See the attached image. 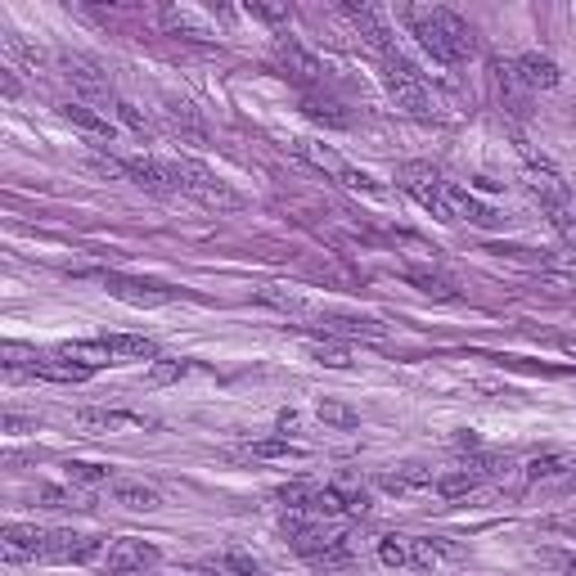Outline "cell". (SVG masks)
<instances>
[{"instance_id": "1", "label": "cell", "mask_w": 576, "mask_h": 576, "mask_svg": "<svg viewBox=\"0 0 576 576\" xmlns=\"http://www.w3.org/2000/svg\"><path fill=\"white\" fill-rule=\"evenodd\" d=\"M405 23L414 27L423 50L441 63H459L477 54V32L446 5H405Z\"/></svg>"}, {"instance_id": "2", "label": "cell", "mask_w": 576, "mask_h": 576, "mask_svg": "<svg viewBox=\"0 0 576 576\" xmlns=\"http://www.w3.org/2000/svg\"><path fill=\"white\" fill-rule=\"evenodd\" d=\"M171 176H176L180 194L198 198V203L212 207V212H239V207H243L239 189H230L212 167H203L198 158H171Z\"/></svg>"}, {"instance_id": "3", "label": "cell", "mask_w": 576, "mask_h": 576, "mask_svg": "<svg viewBox=\"0 0 576 576\" xmlns=\"http://www.w3.org/2000/svg\"><path fill=\"white\" fill-rule=\"evenodd\" d=\"M383 81H387V90H392L396 108H405V113H414V117H437V99H432V90L423 86V77L396 50L383 59Z\"/></svg>"}, {"instance_id": "4", "label": "cell", "mask_w": 576, "mask_h": 576, "mask_svg": "<svg viewBox=\"0 0 576 576\" xmlns=\"http://www.w3.org/2000/svg\"><path fill=\"white\" fill-rule=\"evenodd\" d=\"M378 558L387 567H410V572H432V567L446 558V540L432 536H405V531H392V536L378 540Z\"/></svg>"}, {"instance_id": "5", "label": "cell", "mask_w": 576, "mask_h": 576, "mask_svg": "<svg viewBox=\"0 0 576 576\" xmlns=\"http://www.w3.org/2000/svg\"><path fill=\"white\" fill-rule=\"evenodd\" d=\"M302 153H306V162H311V167H320L324 176L329 180H338L342 189H356V194H383V185H378L374 176H369V171H356L351 167L347 158H342L338 149H333V144H324V140H311V144H302Z\"/></svg>"}, {"instance_id": "6", "label": "cell", "mask_w": 576, "mask_h": 576, "mask_svg": "<svg viewBox=\"0 0 576 576\" xmlns=\"http://www.w3.org/2000/svg\"><path fill=\"white\" fill-rule=\"evenodd\" d=\"M432 216H441V221H468V225H500V212H495V207H486L477 194L450 185V180H441Z\"/></svg>"}, {"instance_id": "7", "label": "cell", "mask_w": 576, "mask_h": 576, "mask_svg": "<svg viewBox=\"0 0 576 576\" xmlns=\"http://www.w3.org/2000/svg\"><path fill=\"white\" fill-rule=\"evenodd\" d=\"M104 540L108 536H95V531H68V527H59V531H50L45 536V554H41V563H90V558H99L104 554Z\"/></svg>"}, {"instance_id": "8", "label": "cell", "mask_w": 576, "mask_h": 576, "mask_svg": "<svg viewBox=\"0 0 576 576\" xmlns=\"http://www.w3.org/2000/svg\"><path fill=\"white\" fill-rule=\"evenodd\" d=\"M158 563H162V549H158V545H149V540H135V536L113 540V549H108V572H113V576L153 572Z\"/></svg>"}, {"instance_id": "9", "label": "cell", "mask_w": 576, "mask_h": 576, "mask_svg": "<svg viewBox=\"0 0 576 576\" xmlns=\"http://www.w3.org/2000/svg\"><path fill=\"white\" fill-rule=\"evenodd\" d=\"M45 536L50 531L32 527V522H9L0 531V554H5V563H36L45 554Z\"/></svg>"}, {"instance_id": "10", "label": "cell", "mask_w": 576, "mask_h": 576, "mask_svg": "<svg viewBox=\"0 0 576 576\" xmlns=\"http://www.w3.org/2000/svg\"><path fill=\"white\" fill-rule=\"evenodd\" d=\"M27 374L54 378V383H86L95 369L72 360V356H63V351H27Z\"/></svg>"}, {"instance_id": "11", "label": "cell", "mask_w": 576, "mask_h": 576, "mask_svg": "<svg viewBox=\"0 0 576 576\" xmlns=\"http://www.w3.org/2000/svg\"><path fill=\"white\" fill-rule=\"evenodd\" d=\"M104 288L113 297H122V302H131V306H158V302H171V297H176L171 284H158V279H131V275H104Z\"/></svg>"}, {"instance_id": "12", "label": "cell", "mask_w": 576, "mask_h": 576, "mask_svg": "<svg viewBox=\"0 0 576 576\" xmlns=\"http://www.w3.org/2000/svg\"><path fill=\"white\" fill-rule=\"evenodd\" d=\"M513 77H518V90H554L563 81V72H558V63L549 54H518Z\"/></svg>"}, {"instance_id": "13", "label": "cell", "mask_w": 576, "mask_h": 576, "mask_svg": "<svg viewBox=\"0 0 576 576\" xmlns=\"http://www.w3.org/2000/svg\"><path fill=\"white\" fill-rule=\"evenodd\" d=\"M126 176H131L140 189L158 194V198L180 194V189H176V176H171V162H158V158H126Z\"/></svg>"}, {"instance_id": "14", "label": "cell", "mask_w": 576, "mask_h": 576, "mask_svg": "<svg viewBox=\"0 0 576 576\" xmlns=\"http://www.w3.org/2000/svg\"><path fill=\"white\" fill-rule=\"evenodd\" d=\"M275 54H279V68H284V77H293L297 86L311 90L315 81H320V72H324V68H320V59H315L311 50H302L297 41H288V36H284V41L275 45Z\"/></svg>"}, {"instance_id": "15", "label": "cell", "mask_w": 576, "mask_h": 576, "mask_svg": "<svg viewBox=\"0 0 576 576\" xmlns=\"http://www.w3.org/2000/svg\"><path fill=\"white\" fill-rule=\"evenodd\" d=\"M522 180H527V189L540 198V203L549 207V212H563V203H567V185L558 180V171H554V167H545V162L531 158V162H527V171H522Z\"/></svg>"}, {"instance_id": "16", "label": "cell", "mask_w": 576, "mask_h": 576, "mask_svg": "<svg viewBox=\"0 0 576 576\" xmlns=\"http://www.w3.org/2000/svg\"><path fill=\"white\" fill-rule=\"evenodd\" d=\"M77 423H81V428H90V432H122V428L153 432V428H158V419H149V414H131V410H81Z\"/></svg>"}, {"instance_id": "17", "label": "cell", "mask_w": 576, "mask_h": 576, "mask_svg": "<svg viewBox=\"0 0 576 576\" xmlns=\"http://www.w3.org/2000/svg\"><path fill=\"white\" fill-rule=\"evenodd\" d=\"M59 113L68 117L72 126H77L81 135H86V140H95V144H113V122H108V117H99L95 108H86V104H77V99H68V104H59Z\"/></svg>"}, {"instance_id": "18", "label": "cell", "mask_w": 576, "mask_h": 576, "mask_svg": "<svg viewBox=\"0 0 576 576\" xmlns=\"http://www.w3.org/2000/svg\"><path fill=\"white\" fill-rule=\"evenodd\" d=\"M162 122H167L171 135H180V140H189V144H203L207 140V126L198 122V113L189 104H180V99H167V108H162Z\"/></svg>"}, {"instance_id": "19", "label": "cell", "mask_w": 576, "mask_h": 576, "mask_svg": "<svg viewBox=\"0 0 576 576\" xmlns=\"http://www.w3.org/2000/svg\"><path fill=\"white\" fill-rule=\"evenodd\" d=\"M104 347L113 351V360H158L153 338H140V333H104Z\"/></svg>"}, {"instance_id": "20", "label": "cell", "mask_w": 576, "mask_h": 576, "mask_svg": "<svg viewBox=\"0 0 576 576\" xmlns=\"http://www.w3.org/2000/svg\"><path fill=\"white\" fill-rule=\"evenodd\" d=\"M63 77H68L77 90H86V95H104L108 90V81L99 77V68L90 59H81V54H63Z\"/></svg>"}, {"instance_id": "21", "label": "cell", "mask_w": 576, "mask_h": 576, "mask_svg": "<svg viewBox=\"0 0 576 576\" xmlns=\"http://www.w3.org/2000/svg\"><path fill=\"white\" fill-rule=\"evenodd\" d=\"M324 333H342V338H383V324L378 320H365V315H324L320 320Z\"/></svg>"}, {"instance_id": "22", "label": "cell", "mask_w": 576, "mask_h": 576, "mask_svg": "<svg viewBox=\"0 0 576 576\" xmlns=\"http://www.w3.org/2000/svg\"><path fill=\"white\" fill-rule=\"evenodd\" d=\"M432 482H437V477H432V468H423V464H401L396 473L378 477V486L392 495H405V491H414V486H432Z\"/></svg>"}, {"instance_id": "23", "label": "cell", "mask_w": 576, "mask_h": 576, "mask_svg": "<svg viewBox=\"0 0 576 576\" xmlns=\"http://www.w3.org/2000/svg\"><path fill=\"white\" fill-rule=\"evenodd\" d=\"M113 500L126 504V509H135V513L162 509V495L153 491V486H144V482H113Z\"/></svg>"}, {"instance_id": "24", "label": "cell", "mask_w": 576, "mask_h": 576, "mask_svg": "<svg viewBox=\"0 0 576 576\" xmlns=\"http://www.w3.org/2000/svg\"><path fill=\"white\" fill-rule=\"evenodd\" d=\"M432 486H437L441 500H464V495H473L477 486H482V477H477L468 464H459V468H450V473H441Z\"/></svg>"}, {"instance_id": "25", "label": "cell", "mask_w": 576, "mask_h": 576, "mask_svg": "<svg viewBox=\"0 0 576 576\" xmlns=\"http://www.w3.org/2000/svg\"><path fill=\"white\" fill-rule=\"evenodd\" d=\"M207 572H216V576H266V567L257 563L252 554H239V549H230V554H216V558H207Z\"/></svg>"}, {"instance_id": "26", "label": "cell", "mask_w": 576, "mask_h": 576, "mask_svg": "<svg viewBox=\"0 0 576 576\" xmlns=\"http://www.w3.org/2000/svg\"><path fill=\"white\" fill-rule=\"evenodd\" d=\"M572 468H576V459H567V455H536L522 473H527V482H563V477H572Z\"/></svg>"}, {"instance_id": "27", "label": "cell", "mask_w": 576, "mask_h": 576, "mask_svg": "<svg viewBox=\"0 0 576 576\" xmlns=\"http://www.w3.org/2000/svg\"><path fill=\"white\" fill-rule=\"evenodd\" d=\"M302 113L311 117V122H324V126H347L351 122V113H342V104L338 99H329V95H302Z\"/></svg>"}, {"instance_id": "28", "label": "cell", "mask_w": 576, "mask_h": 576, "mask_svg": "<svg viewBox=\"0 0 576 576\" xmlns=\"http://www.w3.org/2000/svg\"><path fill=\"white\" fill-rule=\"evenodd\" d=\"M257 297L266 306H275V311H284V315H311L315 306L306 302L302 293H293V288H279V284H266V288H257Z\"/></svg>"}, {"instance_id": "29", "label": "cell", "mask_w": 576, "mask_h": 576, "mask_svg": "<svg viewBox=\"0 0 576 576\" xmlns=\"http://www.w3.org/2000/svg\"><path fill=\"white\" fill-rule=\"evenodd\" d=\"M162 23H167L171 32L198 36V41H207V36H216V32H212V23H207L203 14H194V9H167V14H162Z\"/></svg>"}, {"instance_id": "30", "label": "cell", "mask_w": 576, "mask_h": 576, "mask_svg": "<svg viewBox=\"0 0 576 576\" xmlns=\"http://www.w3.org/2000/svg\"><path fill=\"white\" fill-rule=\"evenodd\" d=\"M63 356H72V360H81V365H90V369H99V365H113V351L104 347V338H95V342H63Z\"/></svg>"}, {"instance_id": "31", "label": "cell", "mask_w": 576, "mask_h": 576, "mask_svg": "<svg viewBox=\"0 0 576 576\" xmlns=\"http://www.w3.org/2000/svg\"><path fill=\"white\" fill-rule=\"evenodd\" d=\"M72 486H104L108 482V464H90V459H68L63 464Z\"/></svg>"}, {"instance_id": "32", "label": "cell", "mask_w": 576, "mask_h": 576, "mask_svg": "<svg viewBox=\"0 0 576 576\" xmlns=\"http://www.w3.org/2000/svg\"><path fill=\"white\" fill-rule=\"evenodd\" d=\"M315 414H320V419L329 423V428H342V432L356 428V423H360V414L351 410V405H342V401H320V405H315Z\"/></svg>"}, {"instance_id": "33", "label": "cell", "mask_w": 576, "mask_h": 576, "mask_svg": "<svg viewBox=\"0 0 576 576\" xmlns=\"http://www.w3.org/2000/svg\"><path fill=\"white\" fill-rule=\"evenodd\" d=\"M248 450L252 459H288V455H302L297 446H288V441H279V437H266V441H248Z\"/></svg>"}, {"instance_id": "34", "label": "cell", "mask_w": 576, "mask_h": 576, "mask_svg": "<svg viewBox=\"0 0 576 576\" xmlns=\"http://www.w3.org/2000/svg\"><path fill=\"white\" fill-rule=\"evenodd\" d=\"M311 356L320 360V365H329V369H347L351 365V351L338 347V342H311Z\"/></svg>"}, {"instance_id": "35", "label": "cell", "mask_w": 576, "mask_h": 576, "mask_svg": "<svg viewBox=\"0 0 576 576\" xmlns=\"http://www.w3.org/2000/svg\"><path fill=\"white\" fill-rule=\"evenodd\" d=\"M189 365L185 360H153L149 365V383H176V378H185Z\"/></svg>"}, {"instance_id": "36", "label": "cell", "mask_w": 576, "mask_h": 576, "mask_svg": "<svg viewBox=\"0 0 576 576\" xmlns=\"http://www.w3.org/2000/svg\"><path fill=\"white\" fill-rule=\"evenodd\" d=\"M117 117H122V122L131 126V131L140 135V140H144V135L153 131V126H149V117H144V113H140V108H135V104H126V99H117Z\"/></svg>"}, {"instance_id": "37", "label": "cell", "mask_w": 576, "mask_h": 576, "mask_svg": "<svg viewBox=\"0 0 576 576\" xmlns=\"http://www.w3.org/2000/svg\"><path fill=\"white\" fill-rule=\"evenodd\" d=\"M410 284H419L423 293H432V297H446V302L455 297V288H450L446 279H437V275H419V270H410Z\"/></svg>"}, {"instance_id": "38", "label": "cell", "mask_w": 576, "mask_h": 576, "mask_svg": "<svg viewBox=\"0 0 576 576\" xmlns=\"http://www.w3.org/2000/svg\"><path fill=\"white\" fill-rule=\"evenodd\" d=\"M549 275L558 279V284H567V288H576V261H558L554 270H549Z\"/></svg>"}, {"instance_id": "39", "label": "cell", "mask_w": 576, "mask_h": 576, "mask_svg": "<svg viewBox=\"0 0 576 576\" xmlns=\"http://www.w3.org/2000/svg\"><path fill=\"white\" fill-rule=\"evenodd\" d=\"M252 14L266 18V23H279V18H288V5H252Z\"/></svg>"}, {"instance_id": "40", "label": "cell", "mask_w": 576, "mask_h": 576, "mask_svg": "<svg viewBox=\"0 0 576 576\" xmlns=\"http://www.w3.org/2000/svg\"><path fill=\"white\" fill-rule=\"evenodd\" d=\"M41 500L50 504V509H63V504H72L68 491H54V486H41Z\"/></svg>"}, {"instance_id": "41", "label": "cell", "mask_w": 576, "mask_h": 576, "mask_svg": "<svg viewBox=\"0 0 576 576\" xmlns=\"http://www.w3.org/2000/svg\"><path fill=\"white\" fill-rule=\"evenodd\" d=\"M549 531H563V536H572L576 540V518H554V522H545Z\"/></svg>"}, {"instance_id": "42", "label": "cell", "mask_w": 576, "mask_h": 576, "mask_svg": "<svg viewBox=\"0 0 576 576\" xmlns=\"http://www.w3.org/2000/svg\"><path fill=\"white\" fill-rule=\"evenodd\" d=\"M5 428H9V432H23V428H36V419H18V414H5Z\"/></svg>"}, {"instance_id": "43", "label": "cell", "mask_w": 576, "mask_h": 576, "mask_svg": "<svg viewBox=\"0 0 576 576\" xmlns=\"http://www.w3.org/2000/svg\"><path fill=\"white\" fill-rule=\"evenodd\" d=\"M0 86H5V95H9V99H14V95H18V81H14V72H9V68H5V72H0Z\"/></svg>"}, {"instance_id": "44", "label": "cell", "mask_w": 576, "mask_h": 576, "mask_svg": "<svg viewBox=\"0 0 576 576\" xmlns=\"http://www.w3.org/2000/svg\"><path fill=\"white\" fill-rule=\"evenodd\" d=\"M567 576H576V554H572V558H567Z\"/></svg>"}]
</instances>
